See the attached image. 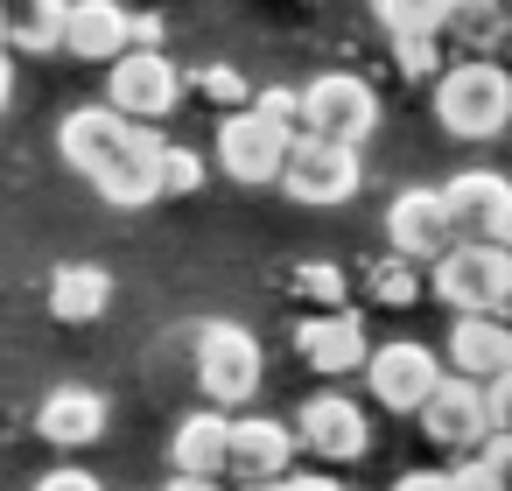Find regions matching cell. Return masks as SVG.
<instances>
[{"instance_id":"obj_12","label":"cell","mask_w":512,"mask_h":491,"mask_svg":"<svg viewBox=\"0 0 512 491\" xmlns=\"http://www.w3.org/2000/svg\"><path fill=\"white\" fill-rule=\"evenodd\" d=\"M442 204L456 218V239H491V246H512V176L498 169H463L442 183Z\"/></svg>"},{"instance_id":"obj_11","label":"cell","mask_w":512,"mask_h":491,"mask_svg":"<svg viewBox=\"0 0 512 491\" xmlns=\"http://www.w3.org/2000/svg\"><path fill=\"white\" fill-rule=\"evenodd\" d=\"M295 442H302L316 463H358V456L372 449V428H365V407H358L351 393L323 386V393H309V400L295 407Z\"/></svg>"},{"instance_id":"obj_21","label":"cell","mask_w":512,"mask_h":491,"mask_svg":"<svg viewBox=\"0 0 512 491\" xmlns=\"http://www.w3.org/2000/svg\"><path fill=\"white\" fill-rule=\"evenodd\" d=\"M64 15H71V0H8V50H22V57L64 50Z\"/></svg>"},{"instance_id":"obj_39","label":"cell","mask_w":512,"mask_h":491,"mask_svg":"<svg viewBox=\"0 0 512 491\" xmlns=\"http://www.w3.org/2000/svg\"><path fill=\"white\" fill-rule=\"evenodd\" d=\"M498 316H505V323H512V295H505V309H498Z\"/></svg>"},{"instance_id":"obj_33","label":"cell","mask_w":512,"mask_h":491,"mask_svg":"<svg viewBox=\"0 0 512 491\" xmlns=\"http://www.w3.org/2000/svg\"><path fill=\"white\" fill-rule=\"evenodd\" d=\"M484 463H491V470L512 484V435H491V442H484Z\"/></svg>"},{"instance_id":"obj_18","label":"cell","mask_w":512,"mask_h":491,"mask_svg":"<svg viewBox=\"0 0 512 491\" xmlns=\"http://www.w3.org/2000/svg\"><path fill=\"white\" fill-rule=\"evenodd\" d=\"M449 372H463L477 386L512 372V323L505 316H456L449 323Z\"/></svg>"},{"instance_id":"obj_26","label":"cell","mask_w":512,"mask_h":491,"mask_svg":"<svg viewBox=\"0 0 512 491\" xmlns=\"http://www.w3.org/2000/svg\"><path fill=\"white\" fill-rule=\"evenodd\" d=\"M162 197H197L204 190V155H190V148H169L162 141Z\"/></svg>"},{"instance_id":"obj_30","label":"cell","mask_w":512,"mask_h":491,"mask_svg":"<svg viewBox=\"0 0 512 491\" xmlns=\"http://www.w3.org/2000/svg\"><path fill=\"white\" fill-rule=\"evenodd\" d=\"M484 407H491V435H512V372L484 379Z\"/></svg>"},{"instance_id":"obj_9","label":"cell","mask_w":512,"mask_h":491,"mask_svg":"<svg viewBox=\"0 0 512 491\" xmlns=\"http://www.w3.org/2000/svg\"><path fill=\"white\" fill-rule=\"evenodd\" d=\"M421 435L435 442V449H449V456H477L484 442H491V407H484V386L477 379H463V372H442V386L421 400Z\"/></svg>"},{"instance_id":"obj_35","label":"cell","mask_w":512,"mask_h":491,"mask_svg":"<svg viewBox=\"0 0 512 491\" xmlns=\"http://www.w3.org/2000/svg\"><path fill=\"white\" fill-rule=\"evenodd\" d=\"M162 491H225V484H218V477H183V470H176Z\"/></svg>"},{"instance_id":"obj_17","label":"cell","mask_w":512,"mask_h":491,"mask_svg":"<svg viewBox=\"0 0 512 491\" xmlns=\"http://www.w3.org/2000/svg\"><path fill=\"white\" fill-rule=\"evenodd\" d=\"M134 15L120 8V0H71L64 15V50L85 57V64H113L120 50H134Z\"/></svg>"},{"instance_id":"obj_5","label":"cell","mask_w":512,"mask_h":491,"mask_svg":"<svg viewBox=\"0 0 512 491\" xmlns=\"http://www.w3.org/2000/svg\"><path fill=\"white\" fill-rule=\"evenodd\" d=\"M197 386H204V400L211 407H246L253 393H260V344H253V330L246 323H204L197 330Z\"/></svg>"},{"instance_id":"obj_27","label":"cell","mask_w":512,"mask_h":491,"mask_svg":"<svg viewBox=\"0 0 512 491\" xmlns=\"http://www.w3.org/2000/svg\"><path fill=\"white\" fill-rule=\"evenodd\" d=\"M442 36H407V43H393V64L407 71V78H421V85H435L442 78V50H435Z\"/></svg>"},{"instance_id":"obj_8","label":"cell","mask_w":512,"mask_h":491,"mask_svg":"<svg viewBox=\"0 0 512 491\" xmlns=\"http://www.w3.org/2000/svg\"><path fill=\"white\" fill-rule=\"evenodd\" d=\"M442 386V358L414 337H393V344H372L365 358V393L386 407V414H421V400Z\"/></svg>"},{"instance_id":"obj_3","label":"cell","mask_w":512,"mask_h":491,"mask_svg":"<svg viewBox=\"0 0 512 491\" xmlns=\"http://www.w3.org/2000/svg\"><path fill=\"white\" fill-rule=\"evenodd\" d=\"M435 302L456 309V316H498L505 295H512V246H491V239H456L435 274H428Z\"/></svg>"},{"instance_id":"obj_37","label":"cell","mask_w":512,"mask_h":491,"mask_svg":"<svg viewBox=\"0 0 512 491\" xmlns=\"http://www.w3.org/2000/svg\"><path fill=\"white\" fill-rule=\"evenodd\" d=\"M8 99H15V64H8V50H0V113H8Z\"/></svg>"},{"instance_id":"obj_36","label":"cell","mask_w":512,"mask_h":491,"mask_svg":"<svg viewBox=\"0 0 512 491\" xmlns=\"http://www.w3.org/2000/svg\"><path fill=\"white\" fill-rule=\"evenodd\" d=\"M281 491H344V484H330V477H281Z\"/></svg>"},{"instance_id":"obj_6","label":"cell","mask_w":512,"mask_h":491,"mask_svg":"<svg viewBox=\"0 0 512 491\" xmlns=\"http://www.w3.org/2000/svg\"><path fill=\"white\" fill-rule=\"evenodd\" d=\"M372 127H379V92L365 78L323 71V78L302 85V134H323V141L358 148V141H372Z\"/></svg>"},{"instance_id":"obj_34","label":"cell","mask_w":512,"mask_h":491,"mask_svg":"<svg viewBox=\"0 0 512 491\" xmlns=\"http://www.w3.org/2000/svg\"><path fill=\"white\" fill-rule=\"evenodd\" d=\"M393 491H449V470H407Z\"/></svg>"},{"instance_id":"obj_23","label":"cell","mask_w":512,"mask_h":491,"mask_svg":"<svg viewBox=\"0 0 512 491\" xmlns=\"http://www.w3.org/2000/svg\"><path fill=\"white\" fill-rule=\"evenodd\" d=\"M288 295H295V302H309V309H344L351 274H344L337 260H302V267L288 274Z\"/></svg>"},{"instance_id":"obj_19","label":"cell","mask_w":512,"mask_h":491,"mask_svg":"<svg viewBox=\"0 0 512 491\" xmlns=\"http://www.w3.org/2000/svg\"><path fill=\"white\" fill-rule=\"evenodd\" d=\"M36 435L57 442V449H92L106 435V400L92 386H57L43 407H36Z\"/></svg>"},{"instance_id":"obj_28","label":"cell","mask_w":512,"mask_h":491,"mask_svg":"<svg viewBox=\"0 0 512 491\" xmlns=\"http://www.w3.org/2000/svg\"><path fill=\"white\" fill-rule=\"evenodd\" d=\"M253 113L267 120V127H281V134H302V92H253Z\"/></svg>"},{"instance_id":"obj_10","label":"cell","mask_w":512,"mask_h":491,"mask_svg":"<svg viewBox=\"0 0 512 491\" xmlns=\"http://www.w3.org/2000/svg\"><path fill=\"white\" fill-rule=\"evenodd\" d=\"M288 141L295 134H281V127H267L253 106H239V113H225L218 120V169L232 176V183H246V190H267V183H281V162H288Z\"/></svg>"},{"instance_id":"obj_16","label":"cell","mask_w":512,"mask_h":491,"mask_svg":"<svg viewBox=\"0 0 512 491\" xmlns=\"http://www.w3.org/2000/svg\"><path fill=\"white\" fill-rule=\"evenodd\" d=\"M288 463H295V428H281V421H267V414H246V421H232V449H225V477H288Z\"/></svg>"},{"instance_id":"obj_1","label":"cell","mask_w":512,"mask_h":491,"mask_svg":"<svg viewBox=\"0 0 512 491\" xmlns=\"http://www.w3.org/2000/svg\"><path fill=\"white\" fill-rule=\"evenodd\" d=\"M57 155H64L113 211H141V204L162 197V176H155V169H162V134L141 127V120H127V113H113L106 99L64 113Z\"/></svg>"},{"instance_id":"obj_40","label":"cell","mask_w":512,"mask_h":491,"mask_svg":"<svg viewBox=\"0 0 512 491\" xmlns=\"http://www.w3.org/2000/svg\"><path fill=\"white\" fill-rule=\"evenodd\" d=\"M505 64H512V43H505Z\"/></svg>"},{"instance_id":"obj_38","label":"cell","mask_w":512,"mask_h":491,"mask_svg":"<svg viewBox=\"0 0 512 491\" xmlns=\"http://www.w3.org/2000/svg\"><path fill=\"white\" fill-rule=\"evenodd\" d=\"M0 50H8V0H0Z\"/></svg>"},{"instance_id":"obj_22","label":"cell","mask_w":512,"mask_h":491,"mask_svg":"<svg viewBox=\"0 0 512 491\" xmlns=\"http://www.w3.org/2000/svg\"><path fill=\"white\" fill-rule=\"evenodd\" d=\"M372 15H379V29L393 43H407V36H442L449 0H372Z\"/></svg>"},{"instance_id":"obj_4","label":"cell","mask_w":512,"mask_h":491,"mask_svg":"<svg viewBox=\"0 0 512 491\" xmlns=\"http://www.w3.org/2000/svg\"><path fill=\"white\" fill-rule=\"evenodd\" d=\"M358 183H365L358 148L323 141V134H295V141H288V162H281V190H288V204L337 211V204H351V197H358Z\"/></svg>"},{"instance_id":"obj_24","label":"cell","mask_w":512,"mask_h":491,"mask_svg":"<svg viewBox=\"0 0 512 491\" xmlns=\"http://www.w3.org/2000/svg\"><path fill=\"white\" fill-rule=\"evenodd\" d=\"M183 85H197V92H204L218 113H239V106H253V85H246L232 64H204V71H197V78H183Z\"/></svg>"},{"instance_id":"obj_2","label":"cell","mask_w":512,"mask_h":491,"mask_svg":"<svg viewBox=\"0 0 512 491\" xmlns=\"http://www.w3.org/2000/svg\"><path fill=\"white\" fill-rule=\"evenodd\" d=\"M428 92H435V127L456 141H498L512 127V64H498V57L442 64V78Z\"/></svg>"},{"instance_id":"obj_32","label":"cell","mask_w":512,"mask_h":491,"mask_svg":"<svg viewBox=\"0 0 512 491\" xmlns=\"http://www.w3.org/2000/svg\"><path fill=\"white\" fill-rule=\"evenodd\" d=\"M134 50H162V15H134Z\"/></svg>"},{"instance_id":"obj_7","label":"cell","mask_w":512,"mask_h":491,"mask_svg":"<svg viewBox=\"0 0 512 491\" xmlns=\"http://www.w3.org/2000/svg\"><path fill=\"white\" fill-rule=\"evenodd\" d=\"M106 71H113L106 78V106L127 113V120H141V127L169 120L176 99H183V71L169 64V50H120Z\"/></svg>"},{"instance_id":"obj_13","label":"cell","mask_w":512,"mask_h":491,"mask_svg":"<svg viewBox=\"0 0 512 491\" xmlns=\"http://www.w3.org/2000/svg\"><path fill=\"white\" fill-rule=\"evenodd\" d=\"M386 239H393L400 260H428V267H435V260L456 246V218H449L442 190H400V197L386 204Z\"/></svg>"},{"instance_id":"obj_20","label":"cell","mask_w":512,"mask_h":491,"mask_svg":"<svg viewBox=\"0 0 512 491\" xmlns=\"http://www.w3.org/2000/svg\"><path fill=\"white\" fill-rule=\"evenodd\" d=\"M113 309V274L92 267V260H71L50 274V316L57 323H99Z\"/></svg>"},{"instance_id":"obj_29","label":"cell","mask_w":512,"mask_h":491,"mask_svg":"<svg viewBox=\"0 0 512 491\" xmlns=\"http://www.w3.org/2000/svg\"><path fill=\"white\" fill-rule=\"evenodd\" d=\"M449 491H512V484H505V477L484 463V449H477V456H456V463H449Z\"/></svg>"},{"instance_id":"obj_15","label":"cell","mask_w":512,"mask_h":491,"mask_svg":"<svg viewBox=\"0 0 512 491\" xmlns=\"http://www.w3.org/2000/svg\"><path fill=\"white\" fill-rule=\"evenodd\" d=\"M225 449H232L225 407H197L169 428V470H183V477H225Z\"/></svg>"},{"instance_id":"obj_25","label":"cell","mask_w":512,"mask_h":491,"mask_svg":"<svg viewBox=\"0 0 512 491\" xmlns=\"http://www.w3.org/2000/svg\"><path fill=\"white\" fill-rule=\"evenodd\" d=\"M365 288H372V302H386V309H407V302H421V281H414V260H379Z\"/></svg>"},{"instance_id":"obj_31","label":"cell","mask_w":512,"mask_h":491,"mask_svg":"<svg viewBox=\"0 0 512 491\" xmlns=\"http://www.w3.org/2000/svg\"><path fill=\"white\" fill-rule=\"evenodd\" d=\"M36 491H106L92 470H78V463H57V470H43L36 477Z\"/></svg>"},{"instance_id":"obj_14","label":"cell","mask_w":512,"mask_h":491,"mask_svg":"<svg viewBox=\"0 0 512 491\" xmlns=\"http://www.w3.org/2000/svg\"><path fill=\"white\" fill-rule=\"evenodd\" d=\"M295 358L309 372H365L372 358V337H365V316L351 309H316L295 323Z\"/></svg>"}]
</instances>
